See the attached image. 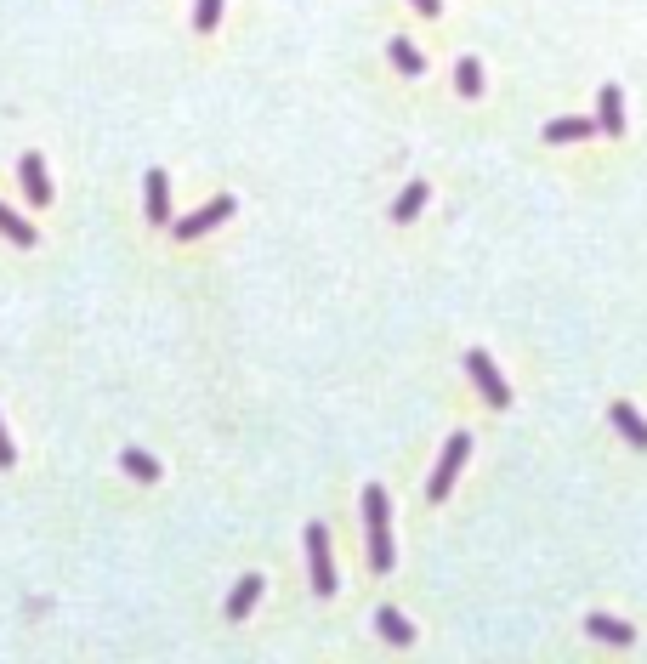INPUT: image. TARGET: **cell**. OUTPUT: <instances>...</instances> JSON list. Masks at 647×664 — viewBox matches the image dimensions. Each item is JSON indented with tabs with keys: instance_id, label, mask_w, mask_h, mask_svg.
<instances>
[{
	"instance_id": "6da1fadb",
	"label": "cell",
	"mask_w": 647,
	"mask_h": 664,
	"mask_svg": "<svg viewBox=\"0 0 647 664\" xmlns=\"http://www.w3.org/2000/svg\"><path fill=\"white\" fill-rule=\"evenodd\" d=\"M364 534H369V568H375V574H392V506H386L381 483L364 489Z\"/></svg>"
},
{
	"instance_id": "7a4b0ae2",
	"label": "cell",
	"mask_w": 647,
	"mask_h": 664,
	"mask_svg": "<svg viewBox=\"0 0 647 664\" xmlns=\"http://www.w3.org/2000/svg\"><path fill=\"white\" fill-rule=\"evenodd\" d=\"M466 455H472V432H455L449 443H443L438 472H432V483H426V500H449V489H455V477H460V466H466Z\"/></svg>"
},
{
	"instance_id": "3957f363",
	"label": "cell",
	"mask_w": 647,
	"mask_h": 664,
	"mask_svg": "<svg viewBox=\"0 0 647 664\" xmlns=\"http://www.w3.org/2000/svg\"><path fill=\"white\" fill-rule=\"evenodd\" d=\"M307 562H313V591L335 596V562H330V534H324V523H307Z\"/></svg>"
},
{
	"instance_id": "277c9868",
	"label": "cell",
	"mask_w": 647,
	"mask_h": 664,
	"mask_svg": "<svg viewBox=\"0 0 647 664\" xmlns=\"http://www.w3.org/2000/svg\"><path fill=\"white\" fill-rule=\"evenodd\" d=\"M466 369H472V381H477V392L494 403V409H506L511 403V386H506V375L494 369V358L489 352H466Z\"/></svg>"
},
{
	"instance_id": "5b68a950",
	"label": "cell",
	"mask_w": 647,
	"mask_h": 664,
	"mask_svg": "<svg viewBox=\"0 0 647 664\" xmlns=\"http://www.w3.org/2000/svg\"><path fill=\"white\" fill-rule=\"evenodd\" d=\"M228 216H233V199L222 193V199H210L205 210H193V216H182V222H176V239H205V233L216 228V222H228Z\"/></svg>"
},
{
	"instance_id": "8992f818",
	"label": "cell",
	"mask_w": 647,
	"mask_h": 664,
	"mask_svg": "<svg viewBox=\"0 0 647 664\" xmlns=\"http://www.w3.org/2000/svg\"><path fill=\"white\" fill-rule=\"evenodd\" d=\"M18 176H23V193H29V205H52V176H46L40 154H23V159H18Z\"/></svg>"
},
{
	"instance_id": "52a82bcc",
	"label": "cell",
	"mask_w": 647,
	"mask_h": 664,
	"mask_svg": "<svg viewBox=\"0 0 647 664\" xmlns=\"http://www.w3.org/2000/svg\"><path fill=\"white\" fill-rule=\"evenodd\" d=\"M596 125H602L608 137L625 131V91L619 86H602V97H596Z\"/></svg>"
},
{
	"instance_id": "ba28073f",
	"label": "cell",
	"mask_w": 647,
	"mask_h": 664,
	"mask_svg": "<svg viewBox=\"0 0 647 664\" xmlns=\"http://www.w3.org/2000/svg\"><path fill=\"white\" fill-rule=\"evenodd\" d=\"M142 199H148V222H171V182H165V171H148V182H142Z\"/></svg>"
},
{
	"instance_id": "9c48e42d",
	"label": "cell",
	"mask_w": 647,
	"mask_h": 664,
	"mask_svg": "<svg viewBox=\"0 0 647 664\" xmlns=\"http://www.w3.org/2000/svg\"><path fill=\"white\" fill-rule=\"evenodd\" d=\"M608 420L619 426V432H625V443H630V449H647V420L636 415L630 403H608Z\"/></svg>"
},
{
	"instance_id": "30bf717a",
	"label": "cell",
	"mask_w": 647,
	"mask_h": 664,
	"mask_svg": "<svg viewBox=\"0 0 647 664\" xmlns=\"http://www.w3.org/2000/svg\"><path fill=\"white\" fill-rule=\"evenodd\" d=\"M585 630H591L596 642H608V647H630V642H636V630L619 625V619H608V613H591V619H585Z\"/></svg>"
},
{
	"instance_id": "8fae6325",
	"label": "cell",
	"mask_w": 647,
	"mask_h": 664,
	"mask_svg": "<svg viewBox=\"0 0 647 664\" xmlns=\"http://www.w3.org/2000/svg\"><path fill=\"white\" fill-rule=\"evenodd\" d=\"M375 630H381V642H392V647H409V642H415V625H409L398 608H381V613H375Z\"/></svg>"
},
{
	"instance_id": "7c38bea8",
	"label": "cell",
	"mask_w": 647,
	"mask_h": 664,
	"mask_svg": "<svg viewBox=\"0 0 647 664\" xmlns=\"http://www.w3.org/2000/svg\"><path fill=\"white\" fill-rule=\"evenodd\" d=\"M262 602V574H250V579H239L233 585V596H228V619H245L250 608Z\"/></svg>"
},
{
	"instance_id": "4fadbf2b",
	"label": "cell",
	"mask_w": 647,
	"mask_h": 664,
	"mask_svg": "<svg viewBox=\"0 0 647 664\" xmlns=\"http://www.w3.org/2000/svg\"><path fill=\"white\" fill-rule=\"evenodd\" d=\"M596 131V120H551L545 125V142H585Z\"/></svg>"
},
{
	"instance_id": "5bb4252c",
	"label": "cell",
	"mask_w": 647,
	"mask_h": 664,
	"mask_svg": "<svg viewBox=\"0 0 647 664\" xmlns=\"http://www.w3.org/2000/svg\"><path fill=\"white\" fill-rule=\"evenodd\" d=\"M420 205H426V182H409V188L398 193V205H392V222H415Z\"/></svg>"
},
{
	"instance_id": "9a60e30c",
	"label": "cell",
	"mask_w": 647,
	"mask_h": 664,
	"mask_svg": "<svg viewBox=\"0 0 647 664\" xmlns=\"http://www.w3.org/2000/svg\"><path fill=\"white\" fill-rule=\"evenodd\" d=\"M455 86H460V97H477V91H483V63H477V57H460L455 63Z\"/></svg>"
},
{
	"instance_id": "2e32d148",
	"label": "cell",
	"mask_w": 647,
	"mask_h": 664,
	"mask_svg": "<svg viewBox=\"0 0 647 664\" xmlns=\"http://www.w3.org/2000/svg\"><path fill=\"white\" fill-rule=\"evenodd\" d=\"M125 472L137 477V483H159V460L142 455V449H125Z\"/></svg>"
},
{
	"instance_id": "e0dca14e",
	"label": "cell",
	"mask_w": 647,
	"mask_h": 664,
	"mask_svg": "<svg viewBox=\"0 0 647 664\" xmlns=\"http://www.w3.org/2000/svg\"><path fill=\"white\" fill-rule=\"evenodd\" d=\"M0 233H6L12 245H35V228H29L23 216H12V210H6V205H0Z\"/></svg>"
},
{
	"instance_id": "ac0fdd59",
	"label": "cell",
	"mask_w": 647,
	"mask_h": 664,
	"mask_svg": "<svg viewBox=\"0 0 647 664\" xmlns=\"http://www.w3.org/2000/svg\"><path fill=\"white\" fill-rule=\"evenodd\" d=\"M386 57H392V63H398V69L403 74H420V69H426V63H420V52H415V46H409V40H392V46H386Z\"/></svg>"
},
{
	"instance_id": "d6986e66",
	"label": "cell",
	"mask_w": 647,
	"mask_h": 664,
	"mask_svg": "<svg viewBox=\"0 0 647 664\" xmlns=\"http://www.w3.org/2000/svg\"><path fill=\"white\" fill-rule=\"evenodd\" d=\"M216 23H222V0H199V6H193V29H199V35H210Z\"/></svg>"
},
{
	"instance_id": "ffe728a7",
	"label": "cell",
	"mask_w": 647,
	"mask_h": 664,
	"mask_svg": "<svg viewBox=\"0 0 647 664\" xmlns=\"http://www.w3.org/2000/svg\"><path fill=\"white\" fill-rule=\"evenodd\" d=\"M0 466H18V449H12V437H6V426H0Z\"/></svg>"
},
{
	"instance_id": "44dd1931",
	"label": "cell",
	"mask_w": 647,
	"mask_h": 664,
	"mask_svg": "<svg viewBox=\"0 0 647 664\" xmlns=\"http://www.w3.org/2000/svg\"><path fill=\"white\" fill-rule=\"evenodd\" d=\"M409 6H415L420 18H438V12H443V0H409Z\"/></svg>"
}]
</instances>
